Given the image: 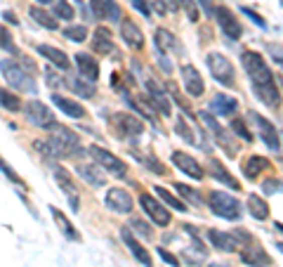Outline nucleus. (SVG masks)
<instances>
[{
	"label": "nucleus",
	"instance_id": "nucleus-60",
	"mask_svg": "<svg viewBox=\"0 0 283 267\" xmlns=\"http://www.w3.org/2000/svg\"><path fill=\"white\" fill-rule=\"evenodd\" d=\"M76 3H83V0H76Z\"/></svg>",
	"mask_w": 283,
	"mask_h": 267
},
{
	"label": "nucleus",
	"instance_id": "nucleus-3",
	"mask_svg": "<svg viewBox=\"0 0 283 267\" xmlns=\"http://www.w3.org/2000/svg\"><path fill=\"white\" fill-rule=\"evenodd\" d=\"M0 71H3V76H5L10 87L22 90V93H36V83H33V78L29 76V71L22 69L17 62L3 59V62H0Z\"/></svg>",
	"mask_w": 283,
	"mask_h": 267
},
{
	"label": "nucleus",
	"instance_id": "nucleus-45",
	"mask_svg": "<svg viewBox=\"0 0 283 267\" xmlns=\"http://www.w3.org/2000/svg\"><path fill=\"white\" fill-rule=\"evenodd\" d=\"M130 227H132V232H137V234H144L146 239H149V236L153 234L151 227H149V225H146V222L142 220V218H135V220L130 222Z\"/></svg>",
	"mask_w": 283,
	"mask_h": 267
},
{
	"label": "nucleus",
	"instance_id": "nucleus-2",
	"mask_svg": "<svg viewBox=\"0 0 283 267\" xmlns=\"http://www.w3.org/2000/svg\"><path fill=\"white\" fill-rule=\"evenodd\" d=\"M208 204H210L215 215H220L224 220H238L241 213H243L238 199L227 194V192H220V189H213V192L208 194Z\"/></svg>",
	"mask_w": 283,
	"mask_h": 267
},
{
	"label": "nucleus",
	"instance_id": "nucleus-34",
	"mask_svg": "<svg viewBox=\"0 0 283 267\" xmlns=\"http://www.w3.org/2000/svg\"><path fill=\"white\" fill-rule=\"evenodd\" d=\"M29 15L33 17V19H36V22H38L40 26L50 29V31H54V29H57V19H54V17L50 15V12H45L43 8H38V5H36V8H31V10H29Z\"/></svg>",
	"mask_w": 283,
	"mask_h": 267
},
{
	"label": "nucleus",
	"instance_id": "nucleus-21",
	"mask_svg": "<svg viewBox=\"0 0 283 267\" xmlns=\"http://www.w3.org/2000/svg\"><path fill=\"white\" fill-rule=\"evenodd\" d=\"M78 170V175L83 177L90 187H95V189H100V187H104L107 185V173H104V168H102L100 163H80L76 168Z\"/></svg>",
	"mask_w": 283,
	"mask_h": 267
},
{
	"label": "nucleus",
	"instance_id": "nucleus-19",
	"mask_svg": "<svg viewBox=\"0 0 283 267\" xmlns=\"http://www.w3.org/2000/svg\"><path fill=\"white\" fill-rule=\"evenodd\" d=\"M172 163H175L184 175H189L192 180H201V177L206 175L199 161L194 156H189V154H184V151H172Z\"/></svg>",
	"mask_w": 283,
	"mask_h": 267
},
{
	"label": "nucleus",
	"instance_id": "nucleus-46",
	"mask_svg": "<svg viewBox=\"0 0 283 267\" xmlns=\"http://www.w3.org/2000/svg\"><path fill=\"white\" fill-rule=\"evenodd\" d=\"M179 3H182V8L186 10L189 19H192V22H199V3H196V0H179Z\"/></svg>",
	"mask_w": 283,
	"mask_h": 267
},
{
	"label": "nucleus",
	"instance_id": "nucleus-10",
	"mask_svg": "<svg viewBox=\"0 0 283 267\" xmlns=\"http://www.w3.org/2000/svg\"><path fill=\"white\" fill-rule=\"evenodd\" d=\"M90 156L95 158V161H97L104 170H109L111 175H118V177H121V175H125V170H128L121 158L114 156V154H111L109 149H104V147H97V144H95V147H90Z\"/></svg>",
	"mask_w": 283,
	"mask_h": 267
},
{
	"label": "nucleus",
	"instance_id": "nucleus-42",
	"mask_svg": "<svg viewBox=\"0 0 283 267\" xmlns=\"http://www.w3.org/2000/svg\"><path fill=\"white\" fill-rule=\"evenodd\" d=\"M175 189H177V192H179V194H182L184 199H189V201H192L194 206H201V201H203V199H201V194H199V192H194V189L189 187V185H179V182H177V185H175Z\"/></svg>",
	"mask_w": 283,
	"mask_h": 267
},
{
	"label": "nucleus",
	"instance_id": "nucleus-22",
	"mask_svg": "<svg viewBox=\"0 0 283 267\" xmlns=\"http://www.w3.org/2000/svg\"><path fill=\"white\" fill-rule=\"evenodd\" d=\"M47 130H50V137L64 142V144H66L73 154H78V151H80V137H78L71 128H64V126H59V123H54V126H50Z\"/></svg>",
	"mask_w": 283,
	"mask_h": 267
},
{
	"label": "nucleus",
	"instance_id": "nucleus-6",
	"mask_svg": "<svg viewBox=\"0 0 283 267\" xmlns=\"http://www.w3.org/2000/svg\"><path fill=\"white\" fill-rule=\"evenodd\" d=\"M146 87V100H149V104H151L156 111H161L163 116H170V100H168V90L158 83V80H153V78H146L144 83Z\"/></svg>",
	"mask_w": 283,
	"mask_h": 267
},
{
	"label": "nucleus",
	"instance_id": "nucleus-8",
	"mask_svg": "<svg viewBox=\"0 0 283 267\" xmlns=\"http://www.w3.org/2000/svg\"><path fill=\"white\" fill-rule=\"evenodd\" d=\"M139 204H142L144 213L149 215V218H151L153 222H156V225H161V227L170 225V211L161 204V201H158V199H153L151 194L142 192V194H139Z\"/></svg>",
	"mask_w": 283,
	"mask_h": 267
},
{
	"label": "nucleus",
	"instance_id": "nucleus-25",
	"mask_svg": "<svg viewBox=\"0 0 283 267\" xmlns=\"http://www.w3.org/2000/svg\"><path fill=\"white\" fill-rule=\"evenodd\" d=\"M38 52L43 57H45L50 64H54L57 69L61 71H69L71 69V62L69 57H66V52H61L59 47H52V45H38Z\"/></svg>",
	"mask_w": 283,
	"mask_h": 267
},
{
	"label": "nucleus",
	"instance_id": "nucleus-13",
	"mask_svg": "<svg viewBox=\"0 0 283 267\" xmlns=\"http://www.w3.org/2000/svg\"><path fill=\"white\" fill-rule=\"evenodd\" d=\"M179 76H182L184 87H186V93L192 95V97H201V95L206 93V83H203V78H201V73L196 66L184 64L182 69H179Z\"/></svg>",
	"mask_w": 283,
	"mask_h": 267
},
{
	"label": "nucleus",
	"instance_id": "nucleus-44",
	"mask_svg": "<svg viewBox=\"0 0 283 267\" xmlns=\"http://www.w3.org/2000/svg\"><path fill=\"white\" fill-rule=\"evenodd\" d=\"M0 47L8 50V52H12V55H19L17 47H15V40H12V36H10V31L5 29V26H0Z\"/></svg>",
	"mask_w": 283,
	"mask_h": 267
},
{
	"label": "nucleus",
	"instance_id": "nucleus-58",
	"mask_svg": "<svg viewBox=\"0 0 283 267\" xmlns=\"http://www.w3.org/2000/svg\"><path fill=\"white\" fill-rule=\"evenodd\" d=\"M208 267H224V265H208Z\"/></svg>",
	"mask_w": 283,
	"mask_h": 267
},
{
	"label": "nucleus",
	"instance_id": "nucleus-57",
	"mask_svg": "<svg viewBox=\"0 0 283 267\" xmlns=\"http://www.w3.org/2000/svg\"><path fill=\"white\" fill-rule=\"evenodd\" d=\"M276 246H278V251H281V253H283V241H281V244H276Z\"/></svg>",
	"mask_w": 283,
	"mask_h": 267
},
{
	"label": "nucleus",
	"instance_id": "nucleus-15",
	"mask_svg": "<svg viewBox=\"0 0 283 267\" xmlns=\"http://www.w3.org/2000/svg\"><path fill=\"white\" fill-rule=\"evenodd\" d=\"M121 239H123V244L128 246V251L135 255V260H137V262H142L144 267H151V265H153V262H151V255H149V251H146L144 246H142L137 239H135V234H132L130 227H123V229H121Z\"/></svg>",
	"mask_w": 283,
	"mask_h": 267
},
{
	"label": "nucleus",
	"instance_id": "nucleus-16",
	"mask_svg": "<svg viewBox=\"0 0 283 267\" xmlns=\"http://www.w3.org/2000/svg\"><path fill=\"white\" fill-rule=\"evenodd\" d=\"M199 116H201V121H203V123H206V126L210 128V130H213L215 140H217V142H220V144L224 147V149H227V154H229V156H236V149L231 147V137H229V133H227V130H224V128L220 126V123H217V121H215L213 116H210V111H199Z\"/></svg>",
	"mask_w": 283,
	"mask_h": 267
},
{
	"label": "nucleus",
	"instance_id": "nucleus-30",
	"mask_svg": "<svg viewBox=\"0 0 283 267\" xmlns=\"http://www.w3.org/2000/svg\"><path fill=\"white\" fill-rule=\"evenodd\" d=\"M50 213H52L54 222L59 225V232H61V234L66 236L69 241H80V232H78V229L73 227V222L64 218V213H61L59 208H54V206H50Z\"/></svg>",
	"mask_w": 283,
	"mask_h": 267
},
{
	"label": "nucleus",
	"instance_id": "nucleus-43",
	"mask_svg": "<svg viewBox=\"0 0 283 267\" xmlns=\"http://www.w3.org/2000/svg\"><path fill=\"white\" fill-rule=\"evenodd\" d=\"M231 130H234V135H238L241 140H245V142H253V133L245 128V123L241 121V118H234L231 121Z\"/></svg>",
	"mask_w": 283,
	"mask_h": 267
},
{
	"label": "nucleus",
	"instance_id": "nucleus-26",
	"mask_svg": "<svg viewBox=\"0 0 283 267\" xmlns=\"http://www.w3.org/2000/svg\"><path fill=\"white\" fill-rule=\"evenodd\" d=\"M52 104H57L66 116L71 118H83L85 116V107L76 100H71V97H64V95H52Z\"/></svg>",
	"mask_w": 283,
	"mask_h": 267
},
{
	"label": "nucleus",
	"instance_id": "nucleus-23",
	"mask_svg": "<svg viewBox=\"0 0 283 267\" xmlns=\"http://www.w3.org/2000/svg\"><path fill=\"white\" fill-rule=\"evenodd\" d=\"M76 66H78V71H80V76H83V78L92 80V83L100 78V62H97L92 55H87V52H78L76 55Z\"/></svg>",
	"mask_w": 283,
	"mask_h": 267
},
{
	"label": "nucleus",
	"instance_id": "nucleus-55",
	"mask_svg": "<svg viewBox=\"0 0 283 267\" xmlns=\"http://www.w3.org/2000/svg\"><path fill=\"white\" fill-rule=\"evenodd\" d=\"M196 3H201V8L206 10V12H208L210 17H215V10H217V8H215L213 0H196Z\"/></svg>",
	"mask_w": 283,
	"mask_h": 267
},
{
	"label": "nucleus",
	"instance_id": "nucleus-59",
	"mask_svg": "<svg viewBox=\"0 0 283 267\" xmlns=\"http://www.w3.org/2000/svg\"><path fill=\"white\" fill-rule=\"evenodd\" d=\"M276 227H278V229H283V225H281V222H278V225H276Z\"/></svg>",
	"mask_w": 283,
	"mask_h": 267
},
{
	"label": "nucleus",
	"instance_id": "nucleus-47",
	"mask_svg": "<svg viewBox=\"0 0 283 267\" xmlns=\"http://www.w3.org/2000/svg\"><path fill=\"white\" fill-rule=\"evenodd\" d=\"M158 255H161V260H165L170 267H179V258H177V255H172L170 251H165L163 246H158Z\"/></svg>",
	"mask_w": 283,
	"mask_h": 267
},
{
	"label": "nucleus",
	"instance_id": "nucleus-9",
	"mask_svg": "<svg viewBox=\"0 0 283 267\" xmlns=\"http://www.w3.org/2000/svg\"><path fill=\"white\" fill-rule=\"evenodd\" d=\"M238 253H241V260L250 267H269L271 265L269 255L264 253V248H262L255 239L253 241H245V244H238Z\"/></svg>",
	"mask_w": 283,
	"mask_h": 267
},
{
	"label": "nucleus",
	"instance_id": "nucleus-50",
	"mask_svg": "<svg viewBox=\"0 0 283 267\" xmlns=\"http://www.w3.org/2000/svg\"><path fill=\"white\" fill-rule=\"evenodd\" d=\"M45 80H47V83H50L52 87H59V85H64V83H66V80H61L52 69H47V71H45Z\"/></svg>",
	"mask_w": 283,
	"mask_h": 267
},
{
	"label": "nucleus",
	"instance_id": "nucleus-1",
	"mask_svg": "<svg viewBox=\"0 0 283 267\" xmlns=\"http://www.w3.org/2000/svg\"><path fill=\"white\" fill-rule=\"evenodd\" d=\"M241 64L243 69L248 71L250 76V83H253L255 95L260 97V102H264L269 109H278L281 107V93L274 83V73L269 71L267 62L260 52L255 50H243L241 52Z\"/></svg>",
	"mask_w": 283,
	"mask_h": 267
},
{
	"label": "nucleus",
	"instance_id": "nucleus-12",
	"mask_svg": "<svg viewBox=\"0 0 283 267\" xmlns=\"http://www.w3.org/2000/svg\"><path fill=\"white\" fill-rule=\"evenodd\" d=\"M215 19H217V24H220V29L224 31V36L231 40H236L241 33H243V29H241V24H238L236 15L231 12L229 8H217L215 10Z\"/></svg>",
	"mask_w": 283,
	"mask_h": 267
},
{
	"label": "nucleus",
	"instance_id": "nucleus-11",
	"mask_svg": "<svg viewBox=\"0 0 283 267\" xmlns=\"http://www.w3.org/2000/svg\"><path fill=\"white\" fill-rule=\"evenodd\" d=\"M250 118L255 121V126H257V133H260L262 142L267 144L271 151H278L281 149V137H278V130H276V126L271 123V121H267L264 116H260V114H250Z\"/></svg>",
	"mask_w": 283,
	"mask_h": 267
},
{
	"label": "nucleus",
	"instance_id": "nucleus-36",
	"mask_svg": "<svg viewBox=\"0 0 283 267\" xmlns=\"http://www.w3.org/2000/svg\"><path fill=\"white\" fill-rule=\"evenodd\" d=\"M0 107L8 111H19L22 109V100L17 97L15 93H10V90H3L0 87Z\"/></svg>",
	"mask_w": 283,
	"mask_h": 267
},
{
	"label": "nucleus",
	"instance_id": "nucleus-27",
	"mask_svg": "<svg viewBox=\"0 0 283 267\" xmlns=\"http://www.w3.org/2000/svg\"><path fill=\"white\" fill-rule=\"evenodd\" d=\"M208 168H210V175H213L215 180H220V182H224L227 187H231V189H241V182L234 177V175H229V170L224 168L220 161H215V158H208Z\"/></svg>",
	"mask_w": 283,
	"mask_h": 267
},
{
	"label": "nucleus",
	"instance_id": "nucleus-40",
	"mask_svg": "<svg viewBox=\"0 0 283 267\" xmlns=\"http://www.w3.org/2000/svg\"><path fill=\"white\" fill-rule=\"evenodd\" d=\"M64 36L71 38L73 43H83V40L87 38V29H85V26H66V29H64Z\"/></svg>",
	"mask_w": 283,
	"mask_h": 267
},
{
	"label": "nucleus",
	"instance_id": "nucleus-4",
	"mask_svg": "<svg viewBox=\"0 0 283 267\" xmlns=\"http://www.w3.org/2000/svg\"><path fill=\"white\" fill-rule=\"evenodd\" d=\"M208 69L213 73V78L222 85L231 87L234 85V64L222 55V52H210L208 55Z\"/></svg>",
	"mask_w": 283,
	"mask_h": 267
},
{
	"label": "nucleus",
	"instance_id": "nucleus-52",
	"mask_svg": "<svg viewBox=\"0 0 283 267\" xmlns=\"http://www.w3.org/2000/svg\"><path fill=\"white\" fill-rule=\"evenodd\" d=\"M264 192H267V194H271V192H283V182L267 180V182H264Z\"/></svg>",
	"mask_w": 283,
	"mask_h": 267
},
{
	"label": "nucleus",
	"instance_id": "nucleus-17",
	"mask_svg": "<svg viewBox=\"0 0 283 267\" xmlns=\"http://www.w3.org/2000/svg\"><path fill=\"white\" fill-rule=\"evenodd\" d=\"M121 38L125 40V45L132 47V50H142V47H144V33H142V29H139L132 19H128V17H123V22H121Z\"/></svg>",
	"mask_w": 283,
	"mask_h": 267
},
{
	"label": "nucleus",
	"instance_id": "nucleus-32",
	"mask_svg": "<svg viewBox=\"0 0 283 267\" xmlns=\"http://www.w3.org/2000/svg\"><path fill=\"white\" fill-rule=\"evenodd\" d=\"M213 109L217 111L220 116H231V114L238 109V102L231 95H217L213 100Z\"/></svg>",
	"mask_w": 283,
	"mask_h": 267
},
{
	"label": "nucleus",
	"instance_id": "nucleus-28",
	"mask_svg": "<svg viewBox=\"0 0 283 267\" xmlns=\"http://www.w3.org/2000/svg\"><path fill=\"white\" fill-rule=\"evenodd\" d=\"M175 130H177V135H182V140H184V142H189V144H194V147H201V149L210 151V144H208L206 135H192L194 130H192L189 126H186V121H184V118H179V121H177Z\"/></svg>",
	"mask_w": 283,
	"mask_h": 267
},
{
	"label": "nucleus",
	"instance_id": "nucleus-14",
	"mask_svg": "<svg viewBox=\"0 0 283 267\" xmlns=\"http://www.w3.org/2000/svg\"><path fill=\"white\" fill-rule=\"evenodd\" d=\"M90 10L97 19H109V22H123L121 5L116 0H90Z\"/></svg>",
	"mask_w": 283,
	"mask_h": 267
},
{
	"label": "nucleus",
	"instance_id": "nucleus-31",
	"mask_svg": "<svg viewBox=\"0 0 283 267\" xmlns=\"http://www.w3.org/2000/svg\"><path fill=\"white\" fill-rule=\"evenodd\" d=\"M262 170H269V161L264 156H250L243 165V175L248 180H255Z\"/></svg>",
	"mask_w": 283,
	"mask_h": 267
},
{
	"label": "nucleus",
	"instance_id": "nucleus-38",
	"mask_svg": "<svg viewBox=\"0 0 283 267\" xmlns=\"http://www.w3.org/2000/svg\"><path fill=\"white\" fill-rule=\"evenodd\" d=\"M71 85H73V90H76L80 97H95V83L83 78V76H80V78H73Z\"/></svg>",
	"mask_w": 283,
	"mask_h": 267
},
{
	"label": "nucleus",
	"instance_id": "nucleus-41",
	"mask_svg": "<svg viewBox=\"0 0 283 267\" xmlns=\"http://www.w3.org/2000/svg\"><path fill=\"white\" fill-rule=\"evenodd\" d=\"M54 15L59 17V19H73V8H71L66 0H54Z\"/></svg>",
	"mask_w": 283,
	"mask_h": 267
},
{
	"label": "nucleus",
	"instance_id": "nucleus-37",
	"mask_svg": "<svg viewBox=\"0 0 283 267\" xmlns=\"http://www.w3.org/2000/svg\"><path fill=\"white\" fill-rule=\"evenodd\" d=\"M153 189H156V194H158V199H161V201H165V204H168L170 208H175V211H179V213L186 211V206H184L182 201H179V199L172 197V194H170V192H168L165 187H153Z\"/></svg>",
	"mask_w": 283,
	"mask_h": 267
},
{
	"label": "nucleus",
	"instance_id": "nucleus-20",
	"mask_svg": "<svg viewBox=\"0 0 283 267\" xmlns=\"http://www.w3.org/2000/svg\"><path fill=\"white\" fill-rule=\"evenodd\" d=\"M107 206L114 213H130L132 211V197L123 187H111L107 192Z\"/></svg>",
	"mask_w": 283,
	"mask_h": 267
},
{
	"label": "nucleus",
	"instance_id": "nucleus-24",
	"mask_svg": "<svg viewBox=\"0 0 283 267\" xmlns=\"http://www.w3.org/2000/svg\"><path fill=\"white\" fill-rule=\"evenodd\" d=\"M208 239H210V244H213L217 251H224V253L238 251V241H236V236L234 234H224V232L210 229V232H208Z\"/></svg>",
	"mask_w": 283,
	"mask_h": 267
},
{
	"label": "nucleus",
	"instance_id": "nucleus-48",
	"mask_svg": "<svg viewBox=\"0 0 283 267\" xmlns=\"http://www.w3.org/2000/svg\"><path fill=\"white\" fill-rule=\"evenodd\" d=\"M241 12H243L245 17H250V19H253V22L257 24L260 29H267V22H264V19H262V17L257 15V12H253V10H250V8H241Z\"/></svg>",
	"mask_w": 283,
	"mask_h": 267
},
{
	"label": "nucleus",
	"instance_id": "nucleus-53",
	"mask_svg": "<svg viewBox=\"0 0 283 267\" xmlns=\"http://www.w3.org/2000/svg\"><path fill=\"white\" fill-rule=\"evenodd\" d=\"M269 52L274 57V62H278L283 66V47L281 45H269Z\"/></svg>",
	"mask_w": 283,
	"mask_h": 267
},
{
	"label": "nucleus",
	"instance_id": "nucleus-18",
	"mask_svg": "<svg viewBox=\"0 0 283 267\" xmlns=\"http://www.w3.org/2000/svg\"><path fill=\"white\" fill-rule=\"evenodd\" d=\"M114 123L121 130V135H125V137H139V135L144 133V123L135 114H116Z\"/></svg>",
	"mask_w": 283,
	"mask_h": 267
},
{
	"label": "nucleus",
	"instance_id": "nucleus-7",
	"mask_svg": "<svg viewBox=\"0 0 283 267\" xmlns=\"http://www.w3.org/2000/svg\"><path fill=\"white\" fill-rule=\"evenodd\" d=\"M54 180H57V185L61 187V192H64V197L69 199L71 211L78 213V211H80V189L76 187V182L71 180L69 173H66L64 168H59V165H54Z\"/></svg>",
	"mask_w": 283,
	"mask_h": 267
},
{
	"label": "nucleus",
	"instance_id": "nucleus-33",
	"mask_svg": "<svg viewBox=\"0 0 283 267\" xmlns=\"http://www.w3.org/2000/svg\"><path fill=\"white\" fill-rule=\"evenodd\" d=\"M248 208H250V215L255 220H267L269 218V206L264 204V199L255 197V194H250V199H248Z\"/></svg>",
	"mask_w": 283,
	"mask_h": 267
},
{
	"label": "nucleus",
	"instance_id": "nucleus-51",
	"mask_svg": "<svg viewBox=\"0 0 283 267\" xmlns=\"http://www.w3.org/2000/svg\"><path fill=\"white\" fill-rule=\"evenodd\" d=\"M0 170H3V173L8 175V177H10V180H12V182H17V185H24V182H22V177H19V175H15V170H12L10 165H5V163H3V161H0Z\"/></svg>",
	"mask_w": 283,
	"mask_h": 267
},
{
	"label": "nucleus",
	"instance_id": "nucleus-29",
	"mask_svg": "<svg viewBox=\"0 0 283 267\" xmlns=\"http://www.w3.org/2000/svg\"><path fill=\"white\" fill-rule=\"evenodd\" d=\"M92 47H95V52H100V55H111L116 50L114 45V38H111V31L100 26L97 31H95V38H92Z\"/></svg>",
	"mask_w": 283,
	"mask_h": 267
},
{
	"label": "nucleus",
	"instance_id": "nucleus-39",
	"mask_svg": "<svg viewBox=\"0 0 283 267\" xmlns=\"http://www.w3.org/2000/svg\"><path fill=\"white\" fill-rule=\"evenodd\" d=\"M149 3H153L156 12H161V15H165V12H177V10H179V0H149Z\"/></svg>",
	"mask_w": 283,
	"mask_h": 267
},
{
	"label": "nucleus",
	"instance_id": "nucleus-54",
	"mask_svg": "<svg viewBox=\"0 0 283 267\" xmlns=\"http://www.w3.org/2000/svg\"><path fill=\"white\" fill-rule=\"evenodd\" d=\"M144 163L149 165V168H151V173H161V175L165 173V165H163V163H158V161H153V158H146Z\"/></svg>",
	"mask_w": 283,
	"mask_h": 267
},
{
	"label": "nucleus",
	"instance_id": "nucleus-35",
	"mask_svg": "<svg viewBox=\"0 0 283 267\" xmlns=\"http://www.w3.org/2000/svg\"><path fill=\"white\" fill-rule=\"evenodd\" d=\"M156 47H158L161 52H165V50H175L177 47L175 36H172L168 29H158V31H156Z\"/></svg>",
	"mask_w": 283,
	"mask_h": 267
},
{
	"label": "nucleus",
	"instance_id": "nucleus-56",
	"mask_svg": "<svg viewBox=\"0 0 283 267\" xmlns=\"http://www.w3.org/2000/svg\"><path fill=\"white\" fill-rule=\"evenodd\" d=\"M38 5H50V3H54V0H36Z\"/></svg>",
	"mask_w": 283,
	"mask_h": 267
},
{
	"label": "nucleus",
	"instance_id": "nucleus-49",
	"mask_svg": "<svg viewBox=\"0 0 283 267\" xmlns=\"http://www.w3.org/2000/svg\"><path fill=\"white\" fill-rule=\"evenodd\" d=\"M132 8L137 10V12H142L144 17H151V8H149V0H130Z\"/></svg>",
	"mask_w": 283,
	"mask_h": 267
},
{
	"label": "nucleus",
	"instance_id": "nucleus-5",
	"mask_svg": "<svg viewBox=\"0 0 283 267\" xmlns=\"http://www.w3.org/2000/svg\"><path fill=\"white\" fill-rule=\"evenodd\" d=\"M24 111H26V118H29V123H33V126L43 128V130H47L50 126H54V123H57V121H54L52 109H50L47 104L38 102V100H31V102L24 107Z\"/></svg>",
	"mask_w": 283,
	"mask_h": 267
}]
</instances>
